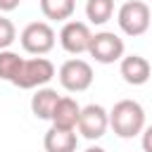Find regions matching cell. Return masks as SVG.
<instances>
[{
    "label": "cell",
    "instance_id": "1",
    "mask_svg": "<svg viewBox=\"0 0 152 152\" xmlns=\"http://www.w3.org/2000/svg\"><path fill=\"white\" fill-rule=\"evenodd\" d=\"M109 128L124 140L140 135L142 128H145V109H142V104L135 102V100H119L109 109Z\"/></svg>",
    "mask_w": 152,
    "mask_h": 152
},
{
    "label": "cell",
    "instance_id": "2",
    "mask_svg": "<svg viewBox=\"0 0 152 152\" xmlns=\"http://www.w3.org/2000/svg\"><path fill=\"white\" fill-rule=\"evenodd\" d=\"M52 78H55V64L48 57H31V59H24L12 86L21 90H36V88L48 86Z\"/></svg>",
    "mask_w": 152,
    "mask_h": 152
},
{
    "label": "cell",
    "instance_id": "3",
    "mask_svg": "<svg viewBox=\"0 0 152 152\" xmlns=\"http://www.w3.org/2000/svg\"><path fill=\"white\" fill-rule=\"evenodd\" d=\"M116 24H119V28H121L126 36L135 38V36H142V33L150 28V24H152V12H150L147 2H142V0H128V2H124V5L119 7V12H116Z\"/></svg>",
    "mask_w": 152,
    "mask_h": 152
},
{
    "label": "cell",
    "instance_id": "4",
    "mask_svg": "<svg viewBox=\"0 0 152 152\" xmlns=\"http://www.w3.org/2000/svg\"><path fill=\"white\" fill-rule=\"evenodd\" d=\"M19 40H21V48L24 52L28 55H48L55 43H57V36H55V28L48 24V21H31L24 26V31L19 33Z\"/></svg>",
    "mask_w": 152,
    "mask_h": 152
},
{
    "label": "cell",
    "instance_id": "5",
    "mask_svg": "<svg viewBox=\"0 0 152 152\" xmlns=\"http://www.w3.org/2000/svg\"><path fill=\"white\" fill-rule=\"evenodd\" d=\"M57 76H59L62 88L69 90V93H83V90H88V88L93 86V78H95L93 66H90L86 59H81V57L66 59V62L59 66Z\"/></svg>",
    "mask_w": 152,
    "mask_h": 152
},
{
    "label": "cell",
    "instance_id": "6",
    "mask_svg": "<svg viewBox=\"0 0 152 152\" xmlns=\"http://www.w3.org/2000/svg\"><path fill=\"white\" fill-rule=\"evenodd\" d=\"M124 52H126L124 38H119L114 31H100V33H93L88 55H90L95 62H100V64H114V62H121Z\"/></svg>",
    "mask_w": 152,
    "mask_h": 152
},
{
    "label": "cell",
    "instance_id": "7",
    "mask_svg": "<svg viewBox=\"0 0 152 152\" xmlns=\"http://www.w3.org/2000/svg\"><path fill=\"white\" fill-rule=\"evenodd\" d=\"M109 128V112L102 104H86L81 107V116H78V126L76 131L86 138V140H100Z\"/></svg>",
    "mask_w": 152,
    "mask_h": 152
},
{
    "label": "cell",
    "instance_id": "8",
    "mask_svg": "<svg viewBox=\"0 0 152 152\" xmlns=\"http://www.w3.org/2000/svg\"><path fill=\"white\" fill-rule=\"evenodd\" d=\"M90 40H93V33H90V26L86 21H76V19L64 21V26L59 31V45L69 55H83V52H88Z\"/></svg>",
    "mask_w": 152,
    "mask_h": 152
},
{
    "label": "cell",
    "instance_id": "9",
    "mask_svg": "<svg viewBox=\"0 0 152 152\" xmlns=\"http://www.w3.org/2000/svg\"><path fill=\"white\" fill-rule=\"evenodd\" d=\"M119 74L128 86H145L152 76V66L142 55H124L119 62Z\"/></svg>",
    "mask_w": 152,
    "mask_h": 152
},
{
    "label": "cell",
    "instance_id": "10",
    "mask_svg": "<svg viewBox=\"0 0 152 152\" xmlns=\"http://www.w3.org/2000/svg\"><path fill=\"white\" fill-rule=\"evenodd\" d=\"M78 135L76 128H62V126H50L43 135V147L45 152H76Z\"/></svg>",
    "mask_w": 152,
    "mask_h": 152
},
{
    "label": "cell",
    "instance_id": "11",
    "mask_svg": "<svg viewBox=\"0 0 152 152\" xmlns=\"http://www.w3.org/2000/svg\"><path fill=\"white\" fill-rule=\"evenodd\" d=\"M78 116H81V104L71 97V95H62L52 109V126H62V128H76L78 126Z\"/></svg>",
    "mask_w": 152,
    "mask_h": 152
},
{
    "label": "cell",
    "instance_id": "12",
    "mask_svg": "<svg viewBox=\"0 0 152 152\" xmlns=\"http://www.w3.org/2000/svg\"><path fill=\"white\" fill-rule=\"evenodd\" d=\"M59 97H62V95H59L55 88H48V86L36 88V93H33V97H31V112H33V116L50 121L52 109H55V104H57Z\"/></svg>",
    "mask_w": 152,
    "mask_h": 152
},
{
    "label": "cell",
    "instance_id": "13",
    "mask_svg": "<svg viewBox=\"0 0 152 152\" xmlns=\"http://www.w3.org/2000/svg\"><path fill=\"white\" fill-rule=\"evenodd\" d=\"M76 10V0H40V12L50 21H69Z\"/></svg>",
    "mask_w": 152,
    "mask_h": 152
},
{
    "label": "cell",
    "instance_id": "14",
    "mask_svg": "<svg viewBox=\"0 0 152 152\" xmlns=\"http://www.w3.org/2000/svg\"><path fill=\"white\" fill-rule=\"evenodd\" d=\"M114 14V0H86V17L90 24H107Z\"/></svg>",
    "mask_w": 152,
    "mask_h": 152
},
{
    "label": "cell",
    "instance_id": "15",
    "mask_svg": "<svg viewBox=\"0 0 152 152\" xmlns=\"http://www.w3.org/2000/svg\"><path fill=\"white\" fill-rule=\"evenodd\" d=\"M21 64H24V57H19L12 50H0V78L2 81L12 83L21 69Z\"/></svg>",
    "mask_w": 152,
    "mask_h": 152
},
{
    "label": "cell",
    "instance_id": "16",
    "mask_svg": "<svg viewBox=\"0 0 152 152\" xmlns=\"http://www.w3.org/2000/svg\"><path fill=\"white\" fill-rule=\"evenodd\" d=\"M17 40V28L12 24V19L0 17V50H10V45Z\"/></svg>",
    "mask_w": 152,
    "mask_h": 152
},
{
    "label": "cell",
    "instance_id": "17",
    "mask_svg": "<svg viewBox=\"0 0 152 152\" xmlns=\"http://www.w3.org/2000/svg\"><path fill=\"white\" fill-rule=\"evenodd\" d=\"M140 145H142V152H152V126H145L142 133H140Z\"/></svg>",
    "mask_w": 152,
    "mask_h": 152
},
{
    "label": "cell",
    "instance_id": "18",
    "mask_svg": "<svg viewBox=\"0 0 152 152\" xmlns=\"http://www.w3.org/2000/svg\"><path fill=\"white\" fill-rule=\"evenodd\" d=\"M21 5V0H0V12H14Z\"/></svg>",
    "mask_w": 152,
    "mask_h": 152
},
{
    "label": "cell",
    "instance_id": "19",
    "mask_svg": "<svg viewBox=\"0 0 152 152\" xmlns=\"http://www.w3.org/2000/svg\"><path fill=\"white\" fill-rule=\"evenodd\" d=\"M83 152H107L104 147H100V145H90V147H86Z\"/></svg>",
    "mask_w": 152,
    "mask_h": 152
}]
</instances>
